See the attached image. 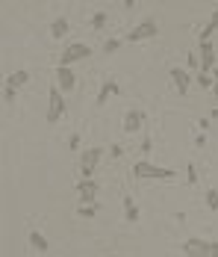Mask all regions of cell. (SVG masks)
Instances as JSON below:
<instances>
[{
  "label": "cell",
  "instance_id": "cell-28",
  "mask_svg": "<svg viewBox=\"0 0 218 257\" xmlns=\"http://www.w3.org/2000/svg\"><path fill=\"white\" fill-rule=\"evenodd\" d=\"M210 27H213V30H218V9L210 15Z\"/></svg>",
  "mask_w": 218,
  "mask_h": 257
},
{
  "label": "cell",
  "instance_id": "cell-24",
  "mask_svg": "<svg viewBox=\"0 0 218 257\" xmlns=\"http://www.w3.org/2000/svg\"><path fill=\"white\" fill-rule=\"evenodd\" d=\"M151 148H154V142H151V133H145V139H142V154H151Z\"/></svg>",
  "mask_w": 218,
  "mask_h": 257
},
{
  "label": "cell",
  "instance_id": "cell-1",
  "mask_svg": "<svg viewBox=\"0 0 218 257\" xmlns=\"http://www.w3.org/2000/svg\"><path fill=\"white\" fill-rule=\"evenodd\" d=\"M133 175L139 181H174V169H165V166H154L151 160H139L133 166Z\"/></svg>",
  "mask_w": 218,
  "mask_h": 257
},
{
  "label": "cell",
  "instance_id": "cell-23",
  "mask_svg": "<svg viewBox=\"0 0 218 257\" xmlns=\"http://www.w3.org/2000/svg\"><path fill=\"white\" fill-rule=\"evenodd\" d=\"M186 172H189V175H186V181H189V184H198V169H195V163H189V166H186Z\"/></svg>",
  "mask_w": 218,
  "mask_h": 257
},
{
  "label": "cell",
  "instance_id": "cell-5",
  "mask_svg": "<svg viewBox=\"0 0 218 257\" xmlns=\"http://www.w3.org/2000/svg\"><path fill=\"white\" fill-rule=\"evenodd\" d=\"M156 33H159V30H156V21H154V18H145L142 24H136V27L127 33L124 41H130V44H133V41H145V38H154Z\"/></svg>",
  "mask_w": 218,
  "mask_h": 257
},
{
  "label": "cell",
  "instance_id": "cell-29",
  "mask_svg": "<svg viewBox=\"0 0 218 257\" xmlns=\"http://www.w3.org/2000/svg\"><path fill=\"white\" fill-rule=\"evenodd\" d=\"M210 252H213V257H218V240H213V246H210Z\"/></svg>",
  "mask_w": 218,
  "mask_h": 257
},
{
  "label": "cell",
  "instance_id": "cell-31",
  "mask_svg": "<svg viewBox=\"0 0 218 257\" xmlns=\"http://www.w3.org/2000/svg\"><path fill=\"white\" fill-rule=\"evenodd\" d=\"M213 95H216V101H218V83H216V86H213Z\"/></svg>",
  "mask_w": 218,
  "mask_h": 257
},
{
  "label": "cell",
  "instance_id": "cell-18",
  "mask_svg": "<svg viewBox=\"0 0 218 257\" xmlns=\"http://www.w3.org/2000/svg\"><path fill=\"white\" fill-rule=\"evenodd\" d=\"M94 213H97V204H80V207H77V216H80V219H92Z\"/></svg>",
  "mask_w": 218,
  "mask_h": 257
},
{
  "label": "cell",
  "instance_id": "cell-16",
  "mask_svg": "<svg viewBox=\"0 0 218 257\" xmlns=\"http://www.w3.org/2000/svg\"><path fill=\"white\" fill-rule=\"evenodd\" d=\"M124 219L127 222H139V204L133 201V195H124Z\"/></svg>",
  "mask_w": 218,
  "mask_h": 257
},
{
  "label": "cell",
  "instance_id": "cell-8",
  "mask_svg": "<svg viewBox=\"0 0 218 257\" xmlns=\"http://www.w3.org/2000/svg\"><path fill=\"white\" fill-rule=\"evenodd\" d=\"M97 192H100V186H97V181L92 178V181H77V195H80V204H97Z\"/></svg>",
  "mask_w": 218,
  "mask_h": 257
},
{
  "label": "cell",
  "instance_id": "cell-13",
  "mask_svg": "<svg viewBox=\"0 0 218 257\" xmlns=\"http://www.w3.org/2000/svg\"><path fill=\"white\" fill-rule=\"evenodd\" d=\"M27 83H30V71H24V68L12 71V74L6 77V86H12V89H21V86H27Z\"/></svg>",
  "mask_w": 218,
  "mask_h": 257
},
{
  "label": "cell",
  "instance_id": "cell-15",
  "mask_svg": "<svg viewBox=\"0 0 218 257\" xmlns=\"http://www.w3.org/2000/svg\"><path fill=\"white\" fill-rule=\"evenodd\" d=\"M68 27H71V24H68V18H65V15L53 18V24H50V36H53V38H62V36L68 33Z\"/></svg>",
  "mask_w": 218,
  "mask_h": 257
},
{
  "label": "cell",
  "instance_id": "cell-17",
  "mask_svg": "<svg viewBox=\"0 0 218 257\" xmlns=\"http://www.w3.org/2000/svg\"><path fill=\"white\" fill-rule=\"evenodd\" d=\"M92 27H94L97 33H100V30L106 27V12H103V9H97V12L92 15Z\"/></svg>",
  "mask_w": 218,
  "mask_h": 257
},
{
  "label": "cell",
  "instance_id": "cell-4",
  "mask_svg": "<svg viewBox=\"0 0 218 257\" xmlns=\"http://www.w3.org/2000/svg\"><path fill=\"white\" fill-rule=\"evenodd\" d=\"M86 56H92V47H89V44H83V41H74V44H68V47H65V53L59 56V65L71 68L74 62H80V59H86Z\"/></svg>",
  "mask_w": 218,
  "mask_h": 257
},
{
  "label": "cell",
  "instance_id": "cell-10",
  "mask_svg": "<svg viewBox=\"0 0 218 257\" xmlns=\"http://www.w3.org/2000/svg\"><path fill=\"white\" fill-rule=\"evenodd\" d=\"M56 86L62 92H74L77 89V74L71 68H65V65H56Z\"/></svg>",
  "mask_w": 218,
  "mask_h": 257
},
{
  "label": "cell",
  "instance_id": "cell-2",
  "mask_svg": "<svg viewBox=\"0 0 218 257\" xmlns=\"http://www.w3.org/2000/svg\"><path fill=\"white\" fill-rule=\"evenodd\" d=\"M62 115H65V98H62V89L53 80L50 83V92H47V124H56Z\"/></svg>",
  "mask_w": 218,
  "mask_h": 257
},
{
  "label": "cell",
  "instance_id": "cell-22",
  "mask_svg": "<svg viewBox=\"0 0 218 257\" xmlns=\"http://www.w3.org/2000/svg\"><path fill=\"white\" fill-rule=\"evenodd\" d=\"M186 65H189V71H195V68L201 71V53H189L186 56Z\"/></svg>",
  "mask_w": 218,
  "mask_h": 257
},
{
  "label": "cell",
  "instance_id": "cell-26",
  "mask_svg": "<svg viewBox=\"0 0 218 257\" xmlns=\"http://www.w3.org/2000/svg\"><path fill=\"white\" fill-rule=\"evenodd\" d=\"M68 148H71V151H80V136H77V133L68 136Z\"/></svg>",
  "mask_w": 218,
  "mask_h": 257
},
{
  "label": "cell",
  "instance_id": "cell-19",
  "mask_svg": "<svg viewBox=\"0 0 218 257\" xmlns=\"http://www.w3.org/2000/svg\"><path fill=\"white\" fill-rule=\"evenodd\" d=\"M216 83H218V80L213 77V74H204V71H198V86H201V89H213Z\"/></svg>",
  "mask_w": 218,
  "mask_h": 257
},
{
  "label": "cell",
  "instance_id": "cell-7",
  "mask_svg": "<svg viewBox=\"0 0 218 257\" xmlns=\"http://www.w3.org/2000/svg\"><path fill=\"white\" fill-rule=\"evenodd\" d=\"M198 53H201V71L204 74H213L216 71V47H213V41H198Z\"/></svg>",
  "mask_w": 218,
  "mask_h": 257
},
{
  "label": "cell",
  "instance_id": "cell-20",
  "mask_svg": "<svg viewBox=\"0 0 218 257\" xmlns=\"http://www.w3.org/2000/svg\"><path fill=\"white\" fill-rule=\"evenodd\" d=\"M121 44H124V38H106V44H103V53H115Z\"/></svg>",
  "mask_w": 218,
  "mask_h": 257
},
{
  "label": "cell",
  "instance_id": "cell-3",
  "mask_svg": "<svg viewBox=\"0 0 218 257\" xmlns=\"http://www.w3.org/2000/svg\"><path fill=\"white\" fill-rule=\"evenodd\" d=\"M100 160H103V148H86L80 154V181H92Z\"/></svg>",
  "mask_w": 218,
  "mask_h": 257
},
{
  "label": "cell",
  "instance_id": "cell-9",
  "mask_svg": "<svg viewBox=\"0 0 218 257\" xmlns=\"http://www.w3.org/2000/svg\"><path fill=\"white\" fill-rule=\"evenodd\" d=\"M171 83H174V89L180 95H189V89H192V71L189 68H171Z\"/></svg>",
  "mask_w": 218,
  "mask_h": 257
},
{
  "label": "cell",
  "instance_id": "cell-11",
  "mask_svg": "<svg viewBox=\"0 0 218 257\" xmlns=\"http://www.w3.org/2000/svg\"><path fill=\"white\" fill-rule=\"evenodd\" d=\"M142 127H145V112L142 110H127V115H124V133H136Z\"/></svg>",
  "mask_w": 218,
  "mask_h": 257
},
{
  "label": "cell",
  "instance_id": "cell-21",
  "mask_svg": "<svg viewBox=\"0 0 218 257\" xmlns=\"http://www.w3.org/2000/svg\"><path fill=\"white\" fill-rule=\"evenodd\" d=\"M207 207L218 213V189H207Z\"/></svg>",
  "mask_w": 218,
  "mask_h": 257
},
{
  "label": "cell",
  "instance_id": "cell-27",
  "mask_svg": "<svg viewBox=\"0 0 218 257\" xmlns=\"http://www.w3.org/2000/svg\"><path fill=\"white\" fill-rule=\"evenodd\" d=\"M109 154H112V157H115V160H118V157H121V154H124V148H121V145H112V148H109Z\"/></svg>",
  "mask_w": 218,
  "mask_h": 257
},
{
  "label": "cell",
  "instance_id": "cell-6",
  "mask_svg": "<svg viewBox=\"0 0 218 257\" xmlns=\"http://www.w3.org/2000/svg\"><path fill=\"white\" fill-rule=\"evenodd\" d=\"M210 246H213V240L192 237V240H186V243H183V255H186V257H213Z\"/></svg>",
  "mask_w": 218,
  "mask_h": 257
},
{
  "label": "cell",
  "instance_id": "cell-14",
  "mask_svg": "<svg viewBox=\"0 0 218 257\" xmlns=\"http://www.w3.org/2000/svg\"><path fill=\"white\" fill-rule=\"evenodd\" d=\"M27 240H30V246H32L38 255H47V249H50V246H47V237H44L41 231H30V237H27Z\"/></svg>",
  "mask_w": 218,
  "mask_h": 257
},
{
  "label": "cell",
  "instance_id": "cell-25",
  "mask_svg": "<svg viewBox=\"0 0 218 257\" xmlns=\"http://www.w3.org/2000/svg\"><path fill=\"white\" fill-rule=\"evenodd\" d=\"M15 92H18V89L6 86V89H3V101H6V104H12V101H15Z\"/></svg>",
  "mask_w": 218,
  "mask_h": 257
},
{
  "label": "cell",
  "instance_id": "cell-30",
  "mask_svg": "<svg viewBox=\"0 0 218 257\" xmlns=\"http://www.w3.org/2000/svg\"><path fill=\"white\" fill-rule=\"evenodd\" d=\"M210 118H213V121H218V107H213V110H210Z\"/></svg>",
  "mask_w": 218,
  "mask_h": 257
},
{
  "label": "cell",
  "instance_id": "cell-12",
  "mask_svg": "<svg viewBox=\"0 0 218 257\" xmlns=\"http://www.w3.org/2000/svg\"><path fill=\"white\" fill-rule=\"evenodd\" d=\"M118 92H121V89H118V83H115V77H106V80H103V86H100V92H97V98H94V101H97V104H100V107H103V104H109V98H112V95H118Z\"/></svg>",
  "mask_w": 218,
  "mask_h": 257
}]
</instances>
